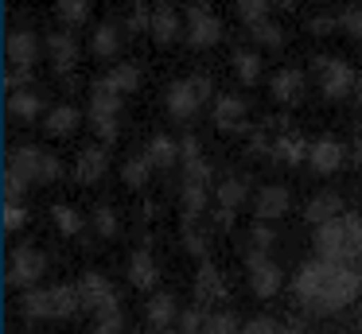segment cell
<instances>
[{
  "mask_svg": "<svg viewBox=\"0 0 362 334\" xmlns=\"http://www.w3.org/2000/svg\"><path fill=\"white\" fill-rule=\"evenodd\" d=\"M292 299L304 318H327L362 299V268L331 261H304L292 276Z\"/></svg>",
  "mask_w": 362,
  "mask_h": 334,
  "instance_id": "cell-1",
  "label": "cell"
},
{
  "mask_svg": "<svg viewBox=\"0 0 362 334\" xmlns=\"http://www.w3.org/2000/svg\"><path fill=\"white\" fill-rule=\"evenodd\" d=\"M312 249H315V256H320V261L362 268V214L346 210L343 217L320 225V229L312 233Z\"/></svg>",
  "mask_w": 362,
  "mask_h": 334,
  "instance_id": "cell-2",
  "label": "cell"
},
{
  "mask_svg": "<svg viewBox=\"0 0 362 334\" xmlns=\"http://www.w3.org/2000/svg\"><path fill=\"white\" fill-rule=\"evenodd\" d=\"M16 307L24 318H74L82 311V295H78V284H51V287L24 292Z\"/></svg>",
  "mask_w": 362,
  "mask_h": 334,
  "instance_id": "cell-3",
  "label": "cell"
},
{
  "mask_svg": "<svg viewBox=\"0 0 362 334\" xmlns=\"http://www.w3.org/2000/svg\"><path fill=\"white\" fill-rule=\"evenodd\" d=\"M211 101L214 105V78L211 74H187V78H175V82H168V90H164V105H168V113L175 117V121H195V113Z\"/></svg>",
  "mask_w": 362,
  "mask_h": 334,
  "instance_id": "cell-4",
  "label": "cell"
},
{
  "mask_svg": "<svg viewBox=\"0 0 362 334\" xmlns=\"http://www.w3.org/2000/svg\"><path fill=\"white\" fill-rule=\"evenodd\" d=\"M312 70L320 74V93L327 101H343L351 93H358V74L339 54H312Z\"/></svg>",
  "mask_w": 362,
  "mask_h": 334,
  "instance_id": "cell-5",
  "label": "cell"
},
{
  "mask_svg": "<svg viewBox=\"0 0 362 334\" xmlns=\"http://www.w3.org/2000/svg\"><path fill=\"white\" fill-rule=\"evenodd\" d=\"M47 276V253L35 245H16L8 256V268H4V284L16 287L20 295L40 287V280Z\"/></svg>",
  "mask_w": 362,
  "mask_h": 334,
  "instance_id": "cell-6",
  "label": "cell"
},
{
  "mask_svg": "<svg viewBox=\"0 0 362 334\" xmlns=\"http://www.w3.org/2000/svg\"><path fill=\"white\" fill-rule=\"evenodd\" d=\"M78 295H82V311H90L94 318L110 315V311H121V292L105 272H82L78 276Z\"/></svg>",
  "mask_w": 362,
  "mask_h": 334,
  "instance_id": "cell-7",
  "label": "cell"
},
{
  "mask_svg": "<svg viewBox=\"0 0 362 334\" xmlns=\"http://www.w3.org/2000/svg\"><path fill=\"white\" fill-rule=\"evenodd\" d=\"M242 261H245V284H250V292L257 295V299H273L284 284L281 264L265 253H245Z\"/></svg>",
  "mask_w": 362,
  "mask_h": 334,
  "instance_id": "cell-8",
  "label": "cell"
},
{
  "mask_svg": "<svg viewBox=\"0 0 362 334\" xmlns=\"http://www.w3.org/2000/svg\"><path fill=\"white\" fill-rule=\"evenodd\" d=\"M183 23H187V28H183V39H187L191 47H199V51H206V47H214L222 39V20L211 4H187Z\"/></svg>",
  "mask_w": 362,
  "mask_h": 334,
  "instance_id": "cell-9",
  "label": "cell"
},
{
  "mask_svg": "<svg viewBox=\"0 0 362 334\" xmlns=\"http://www.w3.org/2000/svg\"><path fill=\"white\" fill-rule=\"evenodd\" d=\"M211 121L218 132H257L250 124V101L242 97V93H218L211 105Z\"/></svg>",
  "mask_w": 362,
  "mask_h": 334,
  "instance_id": "cell-10",
  "label": "cell"
},
{
  "mask_svg": "<svg viewBox=\"0 0 362 334\" xmlns=\"http://www.w3.org/2000/svg\"><path fill=\"white\" fill-rule=\"evenodd\" d=\"M292 210V191L284 183H261L253 191V217L257 222H281L284 214Z\"/></svg>",
  "mask_w": 362,
  "mask_h": 334,
  "instance_id": "cell-11",
  "label": "cell"
},
{
  "mask_svg": "<svg viewBox=\"0 0 362 334\" xmlns=\"http://www.w3.org/2000/svg\"><path fill=\"white\" fill-rule=\"evenodd\" d=\"M4 51H8V66L35 70V59H40V51H43V39L35 35L28 23H16V28L4 35Z\"/></svg>",
  "mask_w": 362,
  "mask_h": 334,
  "instance_id": "cell-12",
  "label": "cell"
},
{
  "mask_svg": "<svg viewBox=\"0 0 362 334\" xmlns=\"http://www.w3.org/2000/svg\"><path fill=\"white\" fill-rule=\"evenodd\" d=\"M180 299L172 292H152L144 299V323H148L152 334H175V323H180Z\"/></svg>",
  "mask_w": 362,
  "mask_h": 334,
  "instance_id": "cell-13",
  "label": "cell"
},
{
  "mask_svg": "<svg viewBox=\"0 0 362 334\" xmlns=\"http://www.w3.org/2000/svg\"><path fill=\"white\" fill-rule=\"evenodd\" d=\"M230 295V287H226V272L218 268L214 261H203L199 264V272H195V303L199 307H206V311H218V303Z\"/></svg>",
  "mask_w": 362,
  "mask_h": 334,
  "instance_id": "cell-14",
  "label": "cell"
},
{
  "mask_svg": "<svg viewBox=\"0 0 362 334\" xmlns=\"http://www.w3.org/2000/svg\"><path fill=\"white\" fill-rule=\"evenodd\" d=\"M43 51H47V59L55 62V74H66V78L74 74V66H78V39H74V31H66V28L47 31Z\"/></svg>",
  "mask_w": 362,
  "mask_h": 334,
  "instance_id": "cell-15",
  "label": "cell"
},
{
  "mask_svg": "<svg viewBox=\"0 0 362 334\" xmlns=\"http://www.w3.org/2000/svg\"><path fill=\"white\" fill-rule=\"evenodd\" d=\"M346 214V202H343V194L335 191V186H323V191H315V194H308V202H304V222L308 225H327V222H335V217H343Z\"/></svg>",
  "mask_w": 362,
  "mask_h": 334,
  "instance_id": "cell-16",
  "label": "cell"
},
{
  "mask_svg": "<svg viewBox=\"0 0 362 334\" xmlns=\"http://www.w3.org/2000/svg\"><path fill=\"white\" fill-rule=\"evenodd\" d=\"M343 163H346V144L343 140H335V136L312 140V148H308V167H312L315 175H335Z\"/></svg>",
  "mask_w": 362,
  "mask_h": 334,
  "instance_id": "cell-17",
  "label": "cell"
},
{
  "mask_svg": "<svg viewBox=\"0 0 362 334\" xmlns=\"http://www.w3.org/2000/svg\"><path fill=\"white\" fill-rule=\"evenodd\" d=\"M105 171H110V148L98 144V140H90V144L78 152V160H74V179H78L82 186H94V183L105 179Z\"/></svg>",
  "mask_w": 362,
  "mask_h": 334,
  "instance_id": "cell-18",
  "label": "cell"
},
{
  "mask_svg": "<svg viewBox=\"0 0 362 334\" xmlns=\"http://www.w3.org/2000/svg\"><path fill=\"white\" fill-rule=\"evenodd\" d=\"M304 90H308V74L300 66H281L269 78V93H273V101H281V105L304 101Z\"/></svg>",
  "mask_w": 362,
  "mask_h": 334,
  "instance_id": "cell-19",
  "label": "cell"
},
{
  "mask_svg": "<svg viewBox=\"0 0 362 334\" xmlns=\"http://www.w3.org/2000/svg\"><path fill=\"white\" fill-rule=\"evenodd\" d=\"M43 155H47V148H40V144H16L8 152V171H12V175H20L28 186H40Z\"/></svg>",
  "mask_w": 362,
  "mask_h": 334,
  "instance_id": "cell-20",
  "label": "cell"
},
{
  "mask_svg": "<svg viewBox=\"0 0 362 334\" xmlns=\"http://www.w3.org/2000/svg\"><path fill=\"white\" fill-rule=\"evenodd\" d=\"M129 284L136 287V292H156L160 284V264H156V253H152L148 245L133 249V256H129Z\"/></svg>",
  "mask_w": 362,
  "mask_h": 334,
  "instance_id": "cell-21",
  "label": "cell"
},
{
  "mask_svg": "<svg viewBox=\"0 0 362 334\" xmlns=\"http://www.w3.org/2000/svg\"><path fill=\"white\" fill-rule=\"evenodd\" d=\"M183 16H180V8H172V4H152V20H148V35L156 39L160 47H168V43H175V39H183Z\"/></svg>",
  "mask_w": 362,
  "mask_h": 334,
  "instance_id": "cell-22",
  "label": "cell"
},
{
  "mask_svg": "<svg viewBox=\"0 0 362 334\" xmlns=\"http://www.w3.org/2000/svg\"><path fill=\"white\" fill-rule=\"evenodd\" d=\"M242 202H250V179H245L242 171H230V175H222L218 183H214V206L218 210L238 214Z\"/></svg>",
  "mask_w": 362,
  "mask_h": 334,
  "instance_id": "cell-23",
  "label": "cell"
},
{
  "mask_svg": "<svg viewBox=\"0 0 362 334\" xmlns=\"http://www.w3.org/2000/svg\"><path fill=\"white\" fill-rule=\"evenodd\" d=\"M121 47H125V28L117 20H102L90 35V51L98 59H113V54H121Z\"/></svg>",
  "mask_w": 362,
  "mask_h": 334,
  "instance_id": "cell-24",
  "label": "cell"
},
{
  "mask_svg": "<svg viewBox=\"0 0 362 334\" xmlns=\"http://www.w3.org/2000/svg\"><path fill=\"white\" fill-rule=\"evenodd\" d=\"M214 202L211 186H180V225H191L206 214V206Z\"/></svg>",
  "mask_w": 362,
  "mask_h": 334,
  "instance_id": "cell-25",
  "label": "cell"
},
{
  "mask_svg": "<svg viewBox=\"0 0 362 334\" xmlns=\"http://www.w3.org/2000/svg\"><path fill=\"white\" fill-rule=\"evenodd\" d=\"M144 155H148V163H152L156 171H168V167H175V163L183 160V155H180V144H175L168 132H152L148 144H144Z\"/></svg>",
  "mask_w": 362,
  "mask_h": 334,
  "instance_id": "cell-26",
  "label": "cell"
},
{
  "mask_svg": "<svg viewBox=\"0 0 362 334\" xmlns=\"http://www.w3.org/2000/svg\"><path fill=\"white\" fill-rule=\"evenodd\" d=\"M102 82L110 85L113 93L129 97V93H136V90H141L144 74H141V66H133V62H117V66H110V70L102 74Z\"/></svg>",
  "mask_w": 362,
  "mask_h": 334,
  "instance_id": "cell-27",
  "label": "cell"
},
{
  "mask_svg": "<svg viewBox=\"0 0 362 334\" xmlns=\"http://www.w3.org/2000/svg\"><path fill=\"white\" fill-rule=\"evenodd\" d=\"M121 109H125L121 93H113L102 78L90 82V117H121Z\"/></svg>",
  "mask_w": 362,
  "mask_h": 334,
  "instance_id": "cell-28",
  "label": "cell"
},
{
  "mask_svg": "<svg viewBox=\"0 0 362 334\" xmlns=\"http://www.w3.org/2000/svg\"><path fill=\"white\" fill-rule=\"evenodd\" d=\"M273 245H276V225H269V222H253L250 229H245V237H242V245H238V253H273Z\"/></svg>",
  "mask_w": 362,
  "mask_h": 334,
  "instance_id": "cell-29",
  "label": "cell"
},
{
  "mask_svg": "<svg viewBox=\"0 0 362 334\" xmlns=\"http://www.w3.org/2000/svg\"><path fill=\"white\" fill-rule=\"evenodd\" d=\"M180 245H183V253L199 256V264L211 261V229L206 225H199V222L180 225Z\"/></svg>",
  "mask_w": 362,
  "mask_h": 334,
  "instance_id": "cell-30",
  "label": "cell"
},
{
  "mask_svg": "<svg viewBox=\"0 0 362 334\" xmlns=\"http://www.w3.org/2000/svg\"><path fill=\"white\" fill-rule=\"evenodd\" d=\"M43 113V97L40 90H20V93H8V117H16V121H40Z\"/></svg>",
  "mask_w": 362,
  "mask_h": 334,
  "instance_id": "cell-31",
  "label": "cell"
},
{
  "mask_svg": "<svg viewBox=\"0 0 362 334\" xmlns=\"http://www.w3.org/2000/svg\"><path fill=\"white\" fill-rule=\"evenodd\" d=\"M242 334H304V323L300 318H273V315H253L245 318V330Z\"/></svg>",
  "mask_w": 362,
  "mask_h": 334,
  "instance_id": "cell-32",
  "label": "cell"
},
{
  "mask_svg": "<svg viewBox=\"0 0 362 334\" xmlns=\"http://www.w3.org/2000/svg\"><path fill=\"white\" fill-rule=\"evenodd\" d=\"M43 129H47V136H71V132L78 129V109L74 105H51L47 117H43Z\"/></svg>",
  "mask_w": 362,
  "mask_h": 334,
  "instance_id": "cell-33",
  "label": "cell"
},
{
  "mask_svg": "<svg viewBox=\"0 0 362 334\" xmlns=\"http://www.w3.org/2000/svg\"><path fill=\"white\" fill-rule=\"evenodd\" d=\"M230 62H234V74L242 85H253L261 78V51H253V47H238Z\"/></svg>",
  "mask_w": 362,
  "mask_h": 334,
  "instance_id": "cell-34",
  "label": "cell"
},
{
  "mask_svg": "<svg viewBox=\"0 0 362 334\" xmlns=\"http://www.w3.org/2000/svg\"><path fill=\"white\" fill-rule=\"evenodd\" d=\"M250 31V39L257 47H269V51H281L284 43H288V31L281 28V23L273 20V16H269V20H261V23H253V28H245Z\"/></svg>",
  "mask_w": 362,
  "mask_h": 334,
  "instance_id": "cell-35",
  "label": "cell"
},
{
  "mask_svg": "<svg viewBox=\"0 0 362 334\" xmlns=\"http://www.w3.org/2000/svg\"><path fill=\"white\" fill-rule=\"evenodd\" d=\"M152 171H156V167L148 163V155H144V152H136V155H129V160H125V167H121V183H125V186H133V191H141V186L152 179Z\"/></svg>",
  "mask_w": 362,
  "mask_h": 334,
  "instance_id": "cell-36",
  "label": "cell"
},
{
  "mask_svg": "<svg viewBox=\"0 0 362 334\" xmlns=\"http://www.w3.org/2000/svg\"><path fill=\"white\" fill-rule=\"evenodd\" d=\"M308 148L312 144H304V140L292 136V132H281V136L273 140V155L284 163H308Z\"/></svg>",
  "mask_w": 362,
  "mask_h": 334,
  "instance_id": "cell-37",
  "label": "cell"
},
{
  "mask_svg": "<svg viewBox=\"0 0 362 334\" xmlns=\"http://www.w3.org/2000/svg\"><path fill=\"white\" fill-rule=\"evenodd\" d=\"M51 222H55V229L63 233V237H78L82 225H86V217H82L74 206H66V202H55V206H51Z\"/></svg>",
  "mask_w": 362,
  "mask_h": 334,
  "instance_id": "cell-38",
  "label": "cell"
},
{
  "mask_svg": "<svg viewBox=\"0 0 362 334\" xmlns=\"http://www.w3.org/2000/svg\"><path fill=\"white\" fill-rule=\"evenodd\" d=\"M183 186H211L214 191V163L206 155L183 163Z\"/></svg>",
  "mask_w": 362,
  "mask_h": 334,
  "instance_id": "cell-39",
  "label": "cell"
},
{
  "mask_svg": "<svg viewBox=\"0 0 362 334\" xmlns=\"http://www.w3.org/2000/svg\"><path fill=\"white\" fill-rule=\"evenodd\" d=\"M90 222H94V233H98V237H105V241H113L121 233V217H117V210H113L110 202L94 206V217H90Z\"/></svg>",
  "mask_w": 362,
  "mask_h": 334,
  "instance_id": "cell-40",
  "label": "cell"
},
{
  "mask_svg": "<svg viewBox=\"0 0 362 334\" xmlns=\"http://www.w3.org/2000/svg\"><path fill=\"white\" fill-rule=\"evenodd\" d=\"M242 330H245V323L230 307H218L206 315V334H242Z\"/></svg>",
  "mask_w": 362,
  "mask_h": 334,
  "instance_id": "cell-41",
  "label": "cell"
},
{
  "mask_svg": "<svg viewBox=\"0 0 362 334\" xmlns=\"http://www.w3.org/2000/svg\"><path fill=\"white\" fill-rule=\"evenodd\" d=\"M206 315H211L206 307L191 303V307L180 315V323H175V334H206Z\"/></svg>",
  "mask_w": 362,
  "mask_h": 334,
  "instance_id": "cell-42",
  "label": "cell"
},
{
  "mask_svg": "<svg viewBox=\"0 0 362 334\" xmlns=\"http://www.w3.org/2000/svg\"><path fill=\"white\" fill-rule=\"evenodd\" d=\"M269 12H273V8H269L265 0H238V4H234V16L245 23V28H253V23H261V20H269Z\"/></svg>",
  "mask_w": 362,
  "mask_h": 334,
  "instance_id": "cell-43",
  "label": "cell"
},
{
  "mask_svg": "<svg viewBox=\"0 0 362 334\" xmlns=\"http://www.w3.org/2000/svg\"><path fill=\"white\" fill-rule=\"evenodd\" d=\"M90 12H94V8H90L86 0H59V4H55V16L63 23H86Z\"/></svg>",
  "mask_w": 362,
  "mask_h": 334,
  "instance_id": "cell-44",
  "label": "cell"
},
{
  "mask_svg": "<svg viewBox=\"0 0 362 334\" xmlns=\"http://www.w3.org/2000/svg\"><path fill=\"white\" fill-rule=\"evenodd\" d=\"M90 129H94L98 144H105V148H110L113 140L121 136V124H117V117H90Z\"/></svg>",
  "mask_w": 362,
  "mask_h": 334,
  "instance_id": "cell-45",
  "label": "cell"
},
{
  "mask_svg": "<svg viewBox=\"0 0 362 334\" xmlns=\"http://www.w3.org/2000/svg\"><path fill=\"white\" fill-rule=\"evenodd\" d=\"M335 20L351 39H362V4H346L343 12H335Z\"/></svg>",
  "mask_w": 362,
  "mask_h": 334,
  "instance_id": "cell-46",
  "label": "cell"
},
{
  "mask_svg": "<svg viewBox=\"0 0 362 334\" xmlns=\"http://www.w3.org/2000/svg\"><path fill=\"white\" fill-rule=\"evenodd\" d=\"M125 326H129L125 311H110V315L94 318V326H90V334H125Z\"/></svg>",
  "mask_w": 362,
  "mask_h": 334,
  "instance_id": "cell-47",
  "label": "cell"
},
{
  "mask_svg": "<svg viewBox=\"0 0 362 334\" xmlns=\"http://www.w3.org/2000/svg\"><path fill=\"white\" fill-rule=\"evenodd\" d=\"M32 82H35V70H24V66H8V74H4V90L8 93L32 90Z\"/></svg>",
  "mask_w": 362,
  "mask_h": 334,
  "instance_id": "cell-48",
  "label": "cell"
},
{
  "mask_svg": "<svg viewBox=\"0 0 362 334\" xmlns=\"http://www.w3.org/2000/svg\"><path fill=\"white\" fill-rule=\"evenodd\" d=\"M59 179H63V160L47 148V155H43V171H40V186H51V183H59Z\"/></svg>",
  "mask_w": 362,
  "mask_h": 334,
  "instance_id": "cell-49",
  "label": "cell"
},
{
  "mask_svg": "<svg viewBox=\"0 0 362 334\" xmlns=\"http://www.w3.org/2000/svg\"><path fill=\"white\" fill-rule=\"evenodd\" d=\"M0 214H4V229H24L28 225V210L20 206V202H4V210H0Z\"/></svg>",
  "mask_w": 362,
  "mask_h": 334,
  "instance_id": "cell-50",
  "label": "cell"
},
{
  "mask_svg": "<svg viewBox=\"0 0 362 334\" xmlns=\"http://www.w3.org/2000/svg\"><path fill=\"white\" fill-rule=\"evenodd\" d=\"M28 191H32V186H28L20 175H12V171L4 167V202H20Z\"/></svg>",
  "mask_w": 362,
  "mask_h": 334,
  "instance_id": "cell-51",
  "label": "cell"
},
{
  "mask_svg": "<svg viewBox=\"0 0 362 334\" xmlns=\"http://www.w3.org/2000/svg\"><path fill=\"white\" fill-rule=\"evenodd\" d=\"M180 155H183V163H187V160H199V155H203V144H199L195 132H187V136L180 140Z\"/></svg>",
  "mask_w": 362,
  "mask_h": 334,
  "instance_id": "cell-52",
  "label": "cell"
},
{
  "mask_svg": "<svg viewBox=\"0 0 362 334\" xmlns=\"http://www.w3.org/2000/svg\"><path fill=\"white\" fill-rule=\"evenodd\" d=\"M335 28H339L335 16H312V20H308V31H312V35H327V31H335Z\"/></svg>",
  "mask_w": 362,
  "mask_h": 334,
  "instance_id": "cell-53",
  "label": "cell"
},
{
  "mask_svg": "<svg viewBox=\"0 0 362 334\" xmlns=\"http://www.w3.org/2000/svg\"><path fill=\"white\" fill-rule=\"evenodd\" d=\"M214 225H218V229H234V214H230V210H218V206H214Z\"/></svg>",
  "mask_w": 362,
  "mask_h": 334,
  "instance_id": "cell-54",
  "label": "cell"
},
{
  "mask_svg": "<svg viewBox=\"0 0 362 334\" xmlns=\"http://www.w3.org/2000/svg\"><path fill=\"white\" fill-rule=\"evenodd\" d=\"M358 334H362V307H358Z\"/></svg>",
  "mask_w": 362,
  "mask_h": 334,
  "instance_id": "cell-55",
  "label": "cell"
},
{
  "mask_svg": "<svg viewBox=\"0 0 362 334\" xmlns=\"http://www.w3.org/2000/svg\"><path fill=\"white\" fill-rule=\"evenodd\" d=\"M358 101H362V78H358Z\"/></svg>",
  "mask_w": 362,
  "mask_h": 334,
  "instance_id": "cell-56",
  "label": "cell"
}]
</instances>
